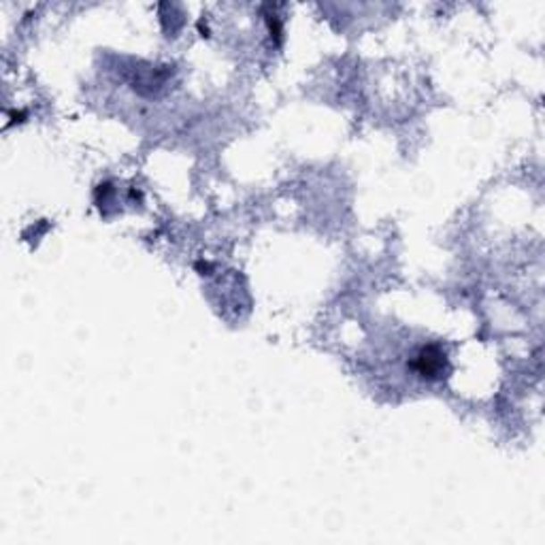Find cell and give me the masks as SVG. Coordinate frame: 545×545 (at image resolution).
I'll return each mask as SVG.
<instances>
[{
	"label": "cell",
	"instance_id": "1",
	"mask_svg": "<svg viewBox=\"0 0 545 545\" xmlns=\"http://www.w3.org/2000/svg\"><path fill=\"white\" fill-rule=\"evenodd\" d=\"M411 366L424 380H441L448 373V354L443 352L441 346L431 343V346H424L415 354Z\"/></svg>",
	"mask_w": 545,
	"mask_h": 545
}]
</instances>
